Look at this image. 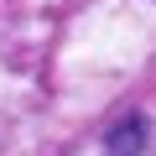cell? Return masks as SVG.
Listing matches in <instances>:
<instances>
[{
	"label": "cell",
	"mask_w": 156,
	"mask_h": 156,
	"mask_svg": "<svg viewBox=\"0 0 156 156\" xmlns=\"http://www.w3.org/2000/svg\"><path fill=\"white\" fill-rule=\"evenodd\" d=\"M140 151H146V120L140 115H125L104 135V156H140Z\"/></svg>",
	"instance_id": "obj_1"
}]
</instances>
